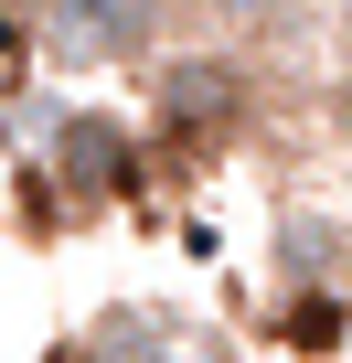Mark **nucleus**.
I'll return each instance as SVG.
<instances>
[{"label":"nucleus","instance_id":"nucleus-1","mask_svg":"<svg viewBox=\"0 0 352 363\" xmlns=\"http://www.w3.org/2000/svg\"><path fill=\"white\" fill-rule=\"evenodd\" d=\"M246 118V65L235 54H171L149 75V128L160 139H214Z\"/></svg>","mask_w":352,"mask_h":363},{"label":"nucleus","instance_id":"nucleus-2","mask_svg":"<svg viewBox=\"0 0 352 363\" xmlns=\"http://www.w3.org/2000/svg\"><path fill=\"white\" fill-rule=\"evenodd\" d=\"M43 11H54V33L86 43V54H139V43L160 33V0H43Z\"/></svg>","mask_w":352,"mask_h":363},{"label":"nucleus","instance_id":"nucleus-3","mask_svg":"<svg viewBox=\"0 0 352 363\" xmlns=\"http://www.w3.org/2000/svg\"><path fill=\"white\" fill-rule=\"evenodd\" d=\"M54 150L75 160L86 193H118V182H128V128H118V118H64V128H54Z\"/></svg>","mask_w":352,"mask_h":363},{"label":"nucleus","instance_id":"nucleus-4","mask_svg":"<svg viewBox=\"0 0 352 363\" xmlns=\"http://www.w3.org/2000/svg\"><path fill=\"white\" fill-rule=\"evenodd\" d=\"M96 363H182V342H171V320H128Z\"/></svg>","mask_w":352,"mask_h":363},{"label":"nucleus","instance_id":"nucleus-5","mask_svg":"<svg viewBox=\"0 0 352 363\" xmlns=\"http://www.w3.org/2000/svg\"><path fill=\"white\" fill-rule=\"evenodd\" d=\"M203 11L225 22V33H278V22H299L310 0H203Z\"/></svg>","mask_w":352,"mask_h":363},{"label":"nucleus","instance_id":"nucleus-6","mask_svg":"<svg viewBox=\"0 0 352 363\" xmlns=\"http://www.w3.org/2000/svg\"><path fill=\"white\" fill-rule=\"evenodd\" d=\"M11 86H22V33L0 22V96H11Z\"/></svg>","mask_w":352,"mask_h":363}]
</instances>
